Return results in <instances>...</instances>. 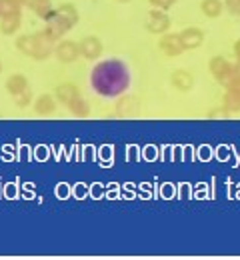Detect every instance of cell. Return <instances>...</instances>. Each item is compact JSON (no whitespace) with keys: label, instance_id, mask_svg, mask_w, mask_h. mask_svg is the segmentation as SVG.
Instances as JSON below:
<instances>
[{"label":"cell","instance_id":"cell-12","mask_svg":"<svg viewBox=\"0 0 240 260\" xmlns=\"http://www.w3.org/2000/svg\"><path fill=\"white\" fill-rule=\"evenodd\" d=\"M32 110H35L36 116L40 118H46V116H52L56 112V98L52 94H40L35 98L32 102Z\"/></svg>","mask_w":240,"mask_h":260},{"label":"cell","instance_id":"cell-24","mask_svg":"<svg viewBox=\"0 0 240 260\" xmlns=\"http://www.w3.org/2000/svg\"><path fill=\"white\" fill-rule=\"evenodd\" d=\"M4 2V10L6 8H24V0H2Z\"/></svg>","mask_w":240,"mask_h":260},{"label":"cell","instance_id":"cell-10","mask_svg":"<svg viewBox=\"0 0 240 260\" xmlns=\"http://www.w3.org/2000/svg\"><path fill=\"white\" fill-rule=\"evenodd\" d=\"M178 34H180V40H182L184 50H196V48H200V46H202V42H204V38H206L204 30H200L198 26L182 28Z\"/></svg>","mask_w":240,"mask_h":260},{"label":"cell","instance_id":"cell-28","mask_svg":"<svg viewBox=\"0 0 240 260\" xmlns=\"http://www.w3.org/2000/svg\"><path fill=\"white\" fill-rule=\"evenodd\" d=\"M2 12H4V2L0 0V16H2Z\"/></svg>","mask_w":240,"mask_h":260},{"label":"cell","instance_id":"cell-1","mask_svg":"<svg viewBox=\"0 0 240 260\" xmlns=\"http://www.w3.org/2000/svg\"><path fill=\"white\" fill-rule=\"evenodd\" d=\"M130 82H132L130 68L120 58L100 60L90 70V88L100 98L114 100L126 94L130 88Z\"/></svg>","mask_w":240,"mask_h":260},{"label":"cell","instance_id":"cell-7","mask_svg":"<svg viewBox=\"0 0 240 260\" xmlns=\"http://www.w3.org/2000/svg\"><path fill=\"white\" fill-rule=\"evenodd\" d=\"M146 30L150 34H156V36H160V34L168 32L172 26V20L170 16L166 14V10H160V8H152L150 12H148V18H146Z\"/></svg>","mask_w":240,"mask_h":260},{"label":"cell","instance_id":"cell-8","mask_svg":"<svg viewBox=\"0 0 240 260\" xmlns=\"http://www.w3.org/2000/svg\"><path fill=\"white\" fill-rule=\"evenodd\" d=\"M78 44H80V58H84V60H88V62L100 60V56H102V52H104V42L98 36L88 34V36H84Z\"/></svg>","mask_w":240,"mask_h":260},{"label":"cell","instance_id":"cell-23","mask_svg":"<svg viewBox=\"0 0 240 260\" xmlns=\"http://www.w3.org/2000/svg\"><path fill=\"white\" fill-rule=\"evenodd\" d=\"M224 90H232V92L240 94V74H234V76L230 78V82L224 86Z\"/></svg>","mask_w":240,"mask_h":260},{"label":"cell","instance_id":"cell-17","mask_svg":"<svg viewBox=\"0 0 240 260\" xmlns=\"http://www.w3.org/2000/svg\"><path fill=\"white\" fill-rule=\"evenodd\" d=\"M66 110H68L72 116H76V118H88L90 116V104L86 102L84 96H78L76 100H72L68 106H66Z\"/></svg>","mask_w":240,"mask_h":260},{"label":"cell","instance_id":"cell-19","mask_svg":"<svg viewBox=\"0 0 240 260\" xmlns=\"http://www.w3.org/2000/svg\"><path fill=\"white\" fill-rule=\"evenodd\" d=\"M134 110H136V102H134V98L128 96V94L118 96V104H116V112H118V114L126 116V114H132Z\"/></svg>","mask_w":240,"mask_h":260},{"label":"cell","instance_id":"cell-29","mask_svg":"<svg viewBox=\"0 0 240 260\" xmlns=\"http://www.w3.org/2000/svg\"><path fill=\"white\" fill-rule=\"evenodd\" d=\"M0 72H2V60H0Z\"/></svg>","mask_w":240,"mask_h":260},{"label":"cell","instance_id":"cell-13","mask_svg":"<svg viewBox=\"0 0 240 260\" xmlns=\"http://www.w3.org/2000/svg\"><path fill=\"white\" fill-rule=\"evenodd\" d=\"M78 96H82V92H80V88L76 86V84H72V82H62V84H58L56 88H54V98H56V102H60L62 106H68L72 100H76Z\"/></svg>","mask_w":240,"mask_h":260},{"label":"cell","instance_id":"cell-16","mask_svg":"<svg viewBox=\"0 0 240 260\" xmlns=\"http://www.w3.org/2000/svg\"><path fill=\"white\" fill-rule=\"evenodd\" d=\"M200 12L210 20L220 18L222 12H224V2L222 0H202L200 2Z\"/></svg>","mask_w":240,"mask_h":260},{"label":"cell","instance_id":"cell-11","mask_svg":"<svg viewBox=\"0 0 240 260\" xmlns=\"http://www.w3.org/2000/svg\"><path fill=\"white\" fill-rule=\"evenodd\" d=\"M170 84L172 88H176L178 92L186 94V92H190L194 88V74L184 70V68H176V70H172L170 74Z\"/></svg>","mask_w":240,"mask_h":260},{"label":"cell","instance_id":"cell-26","mask_svg":"<svg viewBox=\"0 0 240 260\" xmlns=\"http://www.w3.org/2000/svg\"><path fill=\"white\" fill-rule=\"evenodd\" d=\"M234 68H236V74H240V60H236V62H234Z\"/></svg>","mask_w":240,"mask_h":260},{"label":"cell","instance_id":"cell-25","mask_svg":"<svg viewBox=\"0 0 240 260\" xmlns=\"http://www.w3.org/2000/svg\"><path fill=\"white\" fill-rule=\"evenodd\" d=\"M232 50H234V56H236V60H240V38L236 40V42H234Z\"/></svg>","mask_w":240,"mask_h":260},{"label":"cell","instance_id":"cell-4","mask_svg":"<svg viewBox=\"0 0 240 260\" xmlns=\"http://www.w3.org/2000/svg\"><path fill=\"white\" fill-rule=\"evenodd\" d=\"M208 70L212 74V78L216 80V84H220L222 88L230 82V78L236 74V68L234 64L226 58V56H212L210 62H208Z\"/></svg>","mask_w":240,"mask_h":260},{"label":"cell","instance_id":"cell-3","mask_svg":"<svg viewBox=\"0 0 240 260\" xmlns=\"http://www.w3.org/2000/svg\"><path fill=\"white\" fill-rule=\"evenodd\" d=\"M54 40L44 32H28V34H18L16 40H14V46L20 54L38 60V62H44L48 60L50 56H54Z\"/></svg>","mask_w":240,"mask_h":260},{"label":"cell","instance_id":"cell-18","mask_svg":"<svg viewBox=\"0 0 240 260\" xmlns=\"http://www.w3.org/2000/svg\"><path fill=\"white\" fill-rule=\"evenodd\" d=\"M24 8H28L30 12H35L38 18L44 20V16L54 8L52 0H24Z\"/></svg>","mask_w":240,"mask_h":260},{"label":"cell","instance_id":"cell-15","mask_svg":"<svg viewBox=\"0 0 240 260\" xmlns=\"http://www.w3.org/2000/svg\"><path fill=\"white\" fill-rule=\"evenodd\" d=\"M226 116H232V114H240V94L232 92V90H224V96H222V108H220Z\"/></svg>","mask_w":240,"mask_h":260},{"label":"cell","instance_id":"cell-20","mask_svg":"<svg viewBox=\"0 0 240 260\" xmlns=\"http://www.w3.org/2000/svg\"><path fill=\"white\" fill-rule=\"evenodd\" d=\"M35 102V98H32V92H30V88L28 90H24L22 94H18V96H14V104L18 106V108H26L28 104H32Z\"/></svg>","mask_w":240,"mask_h":260},{"label":"cell","instance_id":"cell-6","mask_svg":"<svg viewBox=\"0 0 240 260\" xmlns=\"http://www.w3.org/2000/svg\"><path fill=\"white\" fill-rule=\"evenodd\" d=\"M22 28V8H6L0 16V34L16 36Z\"/></svg>","mask_w":240,"mask_h":260},{"label":"cell","instance_id":"cell-27","mask_svg":"<svg viewBox=\"0 0 240 260\" xmlns=\"http://www.w3.org/2000/svg\"><path fill=\"white\" fill-rule=\"evenodd\" d=\"M116 2H118V4H130L132 0H116Z\"/></svg>","mask_w":240,"mask_h":260},{"label":"cell","instance_id":"cell-2","mask_svg":"<svg viewBox=\"0 0 240 260\" xmlns=\"http://www.w3.org/2000/svg\"><path fill=\"white\" fill-rule=\"evenodd\" d=\"M80 20V12L74 4L70 2H64L56 8H52L46 16H44V32L48 34L54 42H58L60 38H64L66 34L78 24Z\"/></svg>","mask_w":240,"mask_h":260},{"label":"cell","instance_id":"cell-5","mask_svg":"<svg viewBox=\"0 0 240 260\" xmlns=\"http://www.w3.org/2000/svg\"><path fill=\"white\" fill-rule=\"evenodd\" d=\"M54 56L60 64H74L80 58V44L68 38H60L54 44Z\"/></svg>","mask_w":240,"mask_h":260},{"label":"cell","instance_id":"cell-22","mask_svg":"<svg viewBox=\"0 0 240 260\" xmlns=\"http://www.w3.org/2000/svg\"><path fill=\"white\" fill-rule=\"evenodd\" d=\"M148 2H150L152 8H160V10H166L168 12L178 0H148Z\"/></svg>","mask_w":240,"mask_h":260},{"label":"cell","instance_id":"cell-14","mask_svg":"<svg viewBox=\"0 0 240 260\" xmlns=\"http://www.w3.org/2000/svg\"><path fill=\"white\" fill-rule=\"evenodd\" d=\"M4 86H6V92L14 98L18 94H22L24 90H28L30 82H28V76H24V74H12V76H8Z\"/></svg>","mask_w":240,"mask_h":260},{"label":"cell","instance_id":"cell-9","mask_svg":"<svg viewBox=\"0 0 240 260\" xmlns=\"http://www.w3.org/2000/svg\"><path fill=\"white\" fill-rule=\"evenodd\" d=\"M158 48H160V52H162L164 56H168V58H176V56H180L182 52H186L184 46H182L180 34L170 32V30L160 34V38H158Z\"/></svg>","mask_w":240,"mask_h":260},{"label":"cell","instance_id":"cell-21","mask_svg":"<svg viewBox=\"0 0 240 260\" xmlns=\"http://www.w3.org/2000/svg\"><path fill=\"white\" fill-rule=\"evenodd\" d=\"M224 2V10L232 16H240V0H222Z\"/></svg>","mask_w":240,"mask_h":260}]
</instances>
